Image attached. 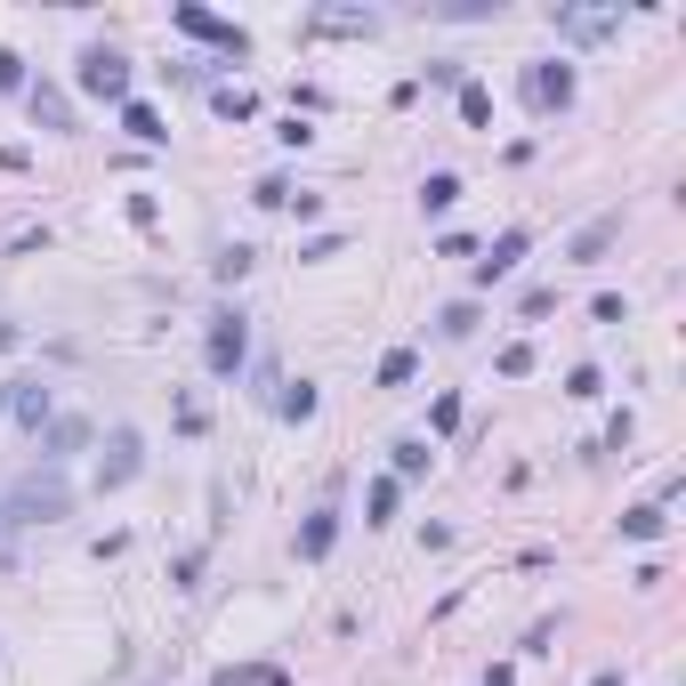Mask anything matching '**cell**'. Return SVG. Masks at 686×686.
<instances>
[{
  "mask_svg": "<svg viewBox=\"0 0 686 686\" xmlns=\"http://www.w3.org/2000/svg\"><path fill=\"white\" fill-rule=\"evenodd\" d=\"M0 525H57V517H73V493H66V469H33L16 493H0Z\"/></svg>",
  "mask_w": 686,
  "mask_h": 686,
  "instance_id": "6da1fadb",
  "label": "cell"
},
{
  "mask_svg": "<svg viewBox=\"0 0 686 686\" xmlns=\"http://www.w3.org/2000/svg\"><path fill=\"white\" fill-rule=\"evenodd\" d=\"M73 81H81V97H97V106H130V49L90 40V49L73 57Z\"/></svg>",
  "mask_w": 686,
  "mask_h": 686,
  "instance_id": "7a4b0ae2",
  "label": "cell"
},
{
  "mask_svg": "<svg viewBox=\"0 0 686 686\" xmlns=\"http://www.w3.org/2000/svg\"><path fill=\"white\" fill-rule=\"evenodd\" d=\"M202 356H211V380H243V364H251V316L243 307H211Z\"/></svg>",
  "mask_w": 686,
  "mask_h": 686,
  "instance_id": "3957f363",
  "label": "cell"
},
{
  "mask_svg": "<svg viewBox=\"0 0 686 686\" xmlns=\"http://www.w3.org/2000/svg\"><path fill=\"white\" fill-rule=\"evenodd\" d=\"M138 469H145V436L130 421H114L106 428V452H97V469H90V485L97 493H121V485H138Z\"/></svg>",
  "mask_w": 686,
  "mask_h": 686,
  "instance_id": "277c9868",
  "label": "cell"
},
{
  "mask_svg": "<svg viewBox=\"0 0 686 686\" xmlns=\"http://www.w3.org/2000/svg\"><path fill=\"white\" fill-rule=\"evenodd\" d=\"M573 57H533L525 66V106L533 114H573Z\"/></svg>",
  "mask_w": 686,
  "mask_h": 686,
  "instance_id": "5b68a950",
  "label": "cell"
},
{
  "mask_svg": "<svg viewBox=\"0 0 686 686\" xmlns=\"http://www.w3.org/2000/svg\"><path fill=\"white\" fill-rule=\"evenodd\" d=\"M170 25H178V33H194V40H211V49H218V66L251 57V33H243V25H226V16H211V9H194V0H178V9H170Z\"/></svg>",
  "mask_w": 686,
  "mask_h": 686,
  "instance_id": "8992f818",
  "label": "cell"
},
{
  "mask_svg": "<svg viewBox=\"0 0 686 686\" xmlns=\"http://www.w3.org/2000/svg\"><path fill=\"white\" fill-rule=\"evenodd\" d=\"M525 251H533V226H501L493 235V251L476 259V291H493V283H509L517 267H525Z\"/></svg>",
  "mask_w": 686,
  "mask_h": 686,
  "instance_id": "52a82bcc",
  "label": "cell"
},
{
  "mask_svg": "<svg viewBox=\"0 0 686 686\" xmlns=\"http://www.w3.org/2000/svg\"><path fill=\"white\" fill-rule=\"evenodd\" d=\"M331 542H340V485H331L323 501L307 509V525H299V566H323Z\"/></svg>",
  "mask_w": 686,
  "mask_h": 686,
  "instance_id": "ba28073f",
  "label": "cell"
},
{
  "mask_svg": "<svg viewBox=\"0 0 686 686\" xmlns=\"http://www.w3.org/2000/svg\"><path fill=\"white\" fill-rule=\"evenodd\" d=\"M0 412H16V428H49L57 421V397H49V380H9V388H0Z\"/></svg>",
  "mask_w": 686,
  "mask_h": 686,
  "instance_id": "9c48e42d",
  "label": "cell"
},
{
  "mask_svg": "<svg viewBox=\"0 0 686 686\" xmlns=\"http://www.w3.org/2000/svg\"><path fill=\"white\" fill-rule=\"evenodd\" d=\"M90 436H97V428H90V421H81V412H57V421H49V428H40V469H66V461H73V452H81V445H90Z\"/></svg>",
  "mask_w": 686,
  "mask_h": 686,
  "instance_id": "30bf717a",
  "label": "cell"
},
{
  "mask_svg": "<svg viewBox=\"0 0 686 686\" xmlns=\"http://www.w3.org/2000/svg\"><path fill=\"white\" fill-rule=\"evenodd\" d=\"M614 243H622V211H598V218L566 243V259H573V267H598V259L614 251Z\"/></svg>",
  "mask_w": 686,
  "mask_h": 686,
  "instance_id": "8fae6325",
  "label": "cell"
},
{
  "mask_svg": "<svg viewBox=\"0 0 686 686\" xmlns=\"http://www.w3.org/2000/svg\"><path fill=\"white\" fill-rule=\"evenodd\" d=\"M549 25L566 33V40H606L622 25V9H549Z\"/></svg>",
  "mask_w": 686,
  "mask_h": 686,
  "instance_id": "7c38bea8",
  "label": "cell"
},
{
  "mask_svg": "<svg viewBox=\"0 0 686 686\" xmlns=\"http://www.w3.org/2000/svg\"><path fill=\"white\" fill-rule=\"evenodd\" d=\"M25 114L40 121V130H73V97L57 90V81H33V90H25Z\"/></svg>",
  "mask_w": 686,
  "mask_h": 686,
  "instance_id": "4fadbf2b",
  "label": "cell"
},
{
  "mask_svg": "<svg viewBox=\"0 0 686 686\" xmlns=\"http://www.w3.org/2000/svg\"><path fill=\"white\" fill-rule=\"evenodd\" d=\"M121 130H130L138 145H170V121L145 106V97H130V106H121Z\"/></svg>",
  "mask_w": 686,
  "mask_h": 686,
  "instance_id": "5bb4252c",
  "label": "cell"
},
{
  "mask_svg": "<svg viewBox=\"0 0 686 686\" xmlns=\"http://www.w3.org/2000/svg\"><path fill=\"white\" fill-rule=\"evenodd\" d=\"M397 501H404L397 476H371L364 485V525H397Z\"/></svg>",
  "mask_w": 686,
  "mask_h": 686,
  "instance_id": "9a60e30c",
  "label": "cell"
},
{
  "mask_svg": "<svg viewBox=\"0 0 686 686\" xmlns=\"http://www.w3.org/2000/svg\"><path fill=\"white\" fill-rule=\"evenodd\" d=\"M662 525H671V509H662V501L622 509V542H662Z\"/></svg>",
  "mask_w": 686,
  "mask_h": 686,
  "instance_id": "2e32d148",
  "label": "cell"
},
{
  "mask_svg": "<svg viewBox=\"0 0 686 686\" xmlns=\"http://www.w3.org/2000/svg\"><path fill=\"white\" fill-rule=\"evenodd\" d=\"M307 33H380V16H371V9H316Z\"/></svg>",
  "mask_w": 686,
  "mask_h": 686,
  "instance_id": "e0dca14e",
  "label": "cell"
},
{
  "mask_svg": "<svg viewBox=\"0 0 686 686\" xmlns=\"http://www.w3.org/2000/svg\"><path fill=\"white\" fill-rule=\"evenodd\" d=\"M323 397H316V380H283V397H275V421H316Z\"/></svg>",
  "mask_w": 686,
  "mask_h": 686,
  "instance_id": "ac0fdd59",
  "label": "cell"
},
{
  "mask_svg": "<svg viewBox=\"0 0 686 686\" xmlns=\"http://www.w3.org/2000/svg\"><path fill=\"white\" fill-rule=\"evenodd\" d=\"M476 323H485V307H476V299H452V307H436V340H469Z\"/></svg>",
  "mask_w": 686,
  "mask_h": 686,
  "instance_id": "d6986e66",
  "label": "cell"
},
{
  "mask_svg": "<svg viewBox=\"0 0 686 686\" xmlns=\"http://www.w3.org/2000/svg\"><path fill=\"white\" fill-rule=\"evenodd\" d=\"M452 202H461V178H452V170H428V178H421V211H428V218H445Z\"/></svg>",
  "mask_w": 686,
  "mask_h": 686,
  "instance_id": "ffe728a7",
  "label": "cell"
},
{
  "mask_svg": "<svg viewBox=\"0 0 686 686\" xmlns=\"http://www.w3.org/2000/svg\"><path fill=\"white\" fill-rule=\"evenodd\" d=\"M211 114H218V121H259V97H251V90H226V81H211Z\"/></svg>",
  "mask_w": 686,
  "mask_h": 686,
  "instance_id": "44dd1931",
  "label": "cell"
},
{
  "mask_svg": "<svg viewBox=\"0 0 686 686\" xmlns=\"http://www.w3.org/2000/svg\"><path fill=\"white\" fill-rule=\"evenodd\" d=\"M388 452H397V485H404V476H428V461H436V452H428V436H397Z\"/></svg>",
  "mask_w": 686,
  "mask_h": 686,
  "instance_id": "7402d4cb",
  "label": "cell"
},
{
  "mask_svg": "<svg viewBox=\"0 0 686 686\" xmlns=\"http://www.w3.org/2000/svg\"><path fill=\"white\" fill-rule=\"evenodd\" d=\"M566 397H573V404L606 397V371H598V364H573V371H566Z\"/></svg>",
  "mask_w": 686,
  "mask_h": 686,
  "instance_id": "603a6c76",
  "label": "cell"
},
{
  "mask_svg": "<svg viewBox=\"0 0 686 686\" xmlns=\"http://www.w3.org/2000/svg\"><path fill=\"white\" fill-rule=\"evenodd\" d=\"M251 267H259V251H251V243H226V251H218V283H243Z\"/></svg>",
  "mask_w": 686,
  "mask_h": 686,
  "instance_id": "cb8c5ba5",
  "label": "cell"
},
{
  "mask_svg": "<svg viewBox=\"0 0 686 686\" xmlns=\"http://www.w3.org/2000/svg\"><path fill=\"white\" fill-rule=\"evenodd\" d=\"M412 371H421V356H412V347H388L380 356V388H404Z\"/></svg>",
  "mask_w": 686,
  "mask_h": 686,
  "instance_id": "d4e9b609",
  "label": "cell"
},
{
  "mask_svg": "<svg viewBox=\"0 0 686 686\" xmlns=\"http://www.w3.org/2000/svg\"><path fill=\"white\" fill-rule=\"evenodd\" d=\"M251 202H259V211H283V202H291V178H283V170H267V178L251 186Z\"/></svg>",
  "mask_w": 686,
  "mask_h": 686,
  "instance_id": "484cf974",
  "label": "cell"
},
{
  "mask_svg": "<svg viewBox=\"0 0 686 686\" xmlns=\"http://www.w3.org/2000/svg\"><path fill=\"white\" fill-rule=\"evenodd\" d=\"M0 90H9V97L33 90V73H25V57H16V49H0Z\"/></svg>",
  "mask_w": 686,
  "mask_h": 686,
  "instance_id": "4316f807",
  "label": "cell"
},
{
  "mask_svg": "<svg viewBox=\"0 0 686 686\" xmlns=\"http://www.w3.org/2000/svg\"><path fill=\"white\" fill-rule=\"evenodd\" d=\"M421 81H436V90H461L469 66H461V57H428V73H421Z\"/></svg>",
  "mask_w": 686,
  "mask_h": 686,
  "instance_id": "83f0119b",
  "label": "cell"
},
{
  "mask_svg": "<svg viewBox=\"0 0 686 686\" xmlns=\"http://www.w3.org/2000/svg\"><path fill=\"white\" fill-rule=\"evenodd\" d=\"M461 121H493V97H485V81H461Z\"/></svg>",
  "mask_w": 686,
  "mask_h": 686,
  "instance_id": "f1b7e54d",
  "label": "cell"
},
{
  "mask_svg": "<svg viewBox=\"0 0 686 686\" xmlns=\"http://www.w3.org/2000/svg\"><path fill=\"white\" fill-rule=\"evenodd\" d=\"M218 686H283V671H275V662H251V671H226Z\"/></svg>",
  "mask_w": 686,
  "mask_h": 686,
  "instance_id": "f546056e",
  "label": "cell"
},
{
  "mask_svg": "<svg viewBox=\"0 0 686 686\" xmlns=\"http://www.w3.org/2000/svg\"><path fill=\"white\" fill-rule=\"evenodd\" d=\"M549 307H557V291H549V283H533V291H525V299H517V316H525V323H542V316H549Z\"/></svg>",
  "mask_w": 686,
  "mask_h": 686,
  "instance_id": "4dcf8cb0",
  "label": "cell"
},
{
  "mask_svg": "<svg viewBox=\"0 0 686 686\" xmlns=\"http://www.w3.org/2000/svg\"><path fill=\"white\" fill-rule=\"evenodd\" d=\"M428 428H436V436L461 428V397H436V404H428Z\"/></svg>",
  "mask_w": 686,
  "mask_h": 686,
  "instance_id": "1f68e13d",
  "label": "cell"
},
{
  "mask_svg": "<svg viewBox=\"0 0 686 686\" xmlns=\"http://www.w3.org/2000/svg\"><path fill=\"white\" fill-rule=\"evenodd\" d=\"M525 371H533V347L509 340V347H501V380H525Z\"/></svg>",
  "mask_w": 686,
  "mask_h": 686,
  "instance_id": "d6a6232c",
  "label": "cell"
},
{
  "mask_svg": "<svg viewBox=\"0 0 686 686\" xmlns=\"http://www.w3.org/2000/svg\"><path fill=\"white\" fill-rule=\"evenodd\" d=\"M590 316H598V323H622V316H630V299H622V291H598Z\"/></svg>",
  "mask_w": 686,
  "mask_h": 686,
  "instance_id": "836d02e7",
  "label": "cell"
},
{
  "mask_svg": "<svg viewBox=\"0 0 686 686\" xmlns=\"http://www.w3.org/2000/svg\"><path fill=\"white\" fill-rule=\"evenodd\" d=\"M178 428H186V436H202V428H211V412H202L194 397H178Z\"/></svg>",
  "mask_w": 686,
  "mask_h": 686,
  "instance_id": "e575fe53",
  "label": "cell"
},
{
  "mask_svg": "<svg viewBox=\"0 0 686 686\" xmlns=\"http://www.w3.org/2000/svg\"><path fill=\"white\" fill-rule=\"evenodd\" d=\"M170 581H178V590H194V581H202V549H186L178 566H170Z\"/></svg>",
  "mask_w": 686,
  "mask_h": 686,
  "instance_id": "d590c367",
  "label": "cell"
},
{
  "mask_svg": "<svg viewBox=\"0 0 686 686\" xmlns=\"http://www.w3.org/2000/svg\"><path fill=\"white\" fill-rule=\"evenodd\" d=\"M485 686H517V671H509V662H493V671H485Z\"/></svg>",
  "mask_w": 686,
  "mask_h": 686,
  "instance_id": "8d00e7d4",
  "label": "cell"
},
{
  "mask_svg": "<svg viewBox=\"0 0 686 686\" xmlns=\"http://www.w3.org/2000/svg\"><path fill=\"white\" fill-rule=\"evenodd\" d=\"M590 686H622V671H598V678H590Z\"/></svg>",
  "mask_w": 686,
  "mask_h": 686,
  "instance_id": "74e56055",
  "label": "cell"
}]
</instances>
